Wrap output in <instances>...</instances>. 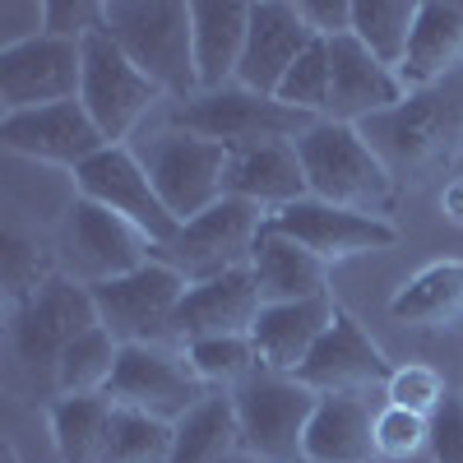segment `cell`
Segmentation results:
<instances>
[{"mask_svg":"<svg viewBox=\"0 0 463 463\" xmlns=\"http://www.w3.org/2000/svg\"><path fill=\"white\" fill-rule=\"evenodd\" d=\"M102 33L163 93H172L181 102H190L200 93L190 5H181V0H107Z\"/></svg>","mask_w":463,"mask_h":463,"instance_id":"obj_1","label":"cell"},{"mask_svg":"<svg viewBox=\"0 0 463 463\" xmlns=\"http://www.w3.org/2000/svg\"><path fill=\"white\" fill-rule=\"evenodd\" d=\"M297 158L306 167L311 195L338 209H357L371 218H390L399 204V181L380 163V153L366 144L357 126L320 121L297 139Z\"/></svg>","mask_w":463,"mask_h":463,"instance_id":"obj_2","label":"cell"},{"mask_svg":"<svg viewBox=\"0 0 463 463\" xmlns=\"http://www.w3.org/2000/svg\"><path fill=\"white\" fill-rule=\"evenodd\" d=\"M394 181H427L445 172L463 148V107L436 93H408L403 107L357 126Z\"/></svg>","mask_w":463,"mask_h":463,"instance_id":"obj_3","label":"cell"},{"mask_svg":"<svg viewBox=\"0 0 463 463\" xmlns=\"http://www.w3.org/2000/svg\"><path fill=\"white\" fill-rule=\"evenodd\" d=\"M135 158L144 163L158 200L167 204V213L185 227L190 218H200L204 209H213L227 195V167H232V148L200 139L190 130H158L135 144Z\"/></svg>","mask_w":463,"mask_h":463,"instance_id":"obj_4","label":"cell"},{"mask_svg":"<svg viewBox=\"0 0 463 463\" xmlns=\"http://www.w3.org/2000/svg\"><path fill=\"white\" fill-rule=\"evenodd\" d=\"M237 427H241V449L260 463H301V445H306V427L311 412L320 403L316 390H306L297 375H279V371H255L246 375L237 390Z\"/></svg>","mask_w":463,"mask_h":463,"instance_id":"obj_5","label":"cell"},{"mask_svg":"<svg viewBox=\"0 0 463 463\" xmlns=\"http://www.w3.org/2000/svg\"><path fill=\"white\" fill-rule=\"evenodd\" d=\"M264 222H269V213L260 204L222 195L213 209L190 218L176 232L172 246L153 250V260L176 269L185 283H209V279L232 274V269H250V255H255V241H260Z\"/></svg>","mask_w":463,"mask_h":463,"instance_id":"obj_6","label":"cell"},{"mask_svg":"<svg viewBox=\"0 0 463 463\" xmlns=\"http://www.w3.org/2000/svg\"><path fill=\"white\" fill-rule=\"evenodd\" d=\"M172 126L200 135V139H213V144H227V148H246V144H269V139H301L320 121L283 107L279 98L232 84L218 93H195L190 102H176Z\"/></svg>","mask_w":463,"mask_h":463,"instance_id":"obj_7","label":"cell"},{"mask_svg":"<svg viewBox=\"0 0 463 463\" xmlns=\"http://www.w3.org/2000/svg\"><path fill=\"white\" fill-rule=\"evenodd\" d=\"M209 399V384L195 375L185 353H172L163 343H130L121 347V362L107 384V403L111 408H130L148 412L158 421H185L200 403Z\"/></svg>","mask_w":463,"mask_h":463,"instance_id":"obj_8","label":"cell"},{"mask_svg":"<svg viewBox=\"0 0 463 463\" xmlns=\"http://www.w3.org/2000/svg\"><path fill=\"white\" fill-rule=\"evenodd\" d=\"M185 288L190 283L176 274V269H167L163 260H148L144 269H135V274L98 283L89 292H93L102 329L121 347H130V343L176 338V311H181Z\"/></svg>","mask_w":463,"mask_h":463,"instance_id":"obj_9","label":"cell"},{"mask_svg":"<svg viewBox=\"0 0 463 463\" xmlns=\"http://www.w3.org/2000/svg\"><path fill=\"white\" fill-rule=\"evenodd\" d=\"M163 89L139 74V65L111 43L107 33H93L84 43V89L80 102L93 116V126L102 130L107 144L126 148V139L135 135V126L158 107Z\"/></svg>","mask_w":463,"mask_h":463,"instance_id":"obj_10","label":"cell"},{"mask_svg":"<svg viewBox=\"0 0 463 463\" xmlns=\"http://www.w3.org/2000/svg\"><path fill=\"white\" fill-rule=\"evenodd\" d=\"M98 306L93 292L80 279L52 274L28 301H19V320H14V353L24 366L33 371H56L65 347L74 338H84L89 329H98Z\"/></svg>","mask_w":463,"mask_h":463,"instance_id":"obj_11","label":"cell"},{"mask_svg":"<svg viewBox=\"0 0 463 463\" xmlns=\"http://www.w3.org/2000/svg\"><path fill=\"white\" fill-rule=\"evenodd\" d=\"M74 195H84V200H93L111 213H121L126 222H135L153 241V250L172 246L176 232H181V222L167 213V204L158 200V190H153L144 163L135 158V148L107 144L102 153H93V158L74 172Z\"/></svg>","mask_w":463,"mask_h":463,"instance_id":"obj_12","label":"cell"},{"mask_svg":"<svg viewBox=\"0 0 463 463\" xmlns=\"http://www.w3.org/2000/svg\"><path fill=\"white\" fill-rule=\"evenodd\" d=\"M65 260L84 288H98V283L126 279L135 269H144L153 260V241L121 213L74 195L70 218H65Z\"/></svg>","mask_w":463,"mask_h":463,"instance_id":"obj_13","label":"cell"},{"mask_svg":"<svg viewBox=\"0 0 463 463\" xmlns=\"http://www.w3.org/2000/svg\"><path fill=\"white\" fill-rule=\"evenodd\" d=\"M84 89V43L65 37H33L24 47L0 52V107L5 116L74 102Z\"/></svg>","mask_w":463,"mask_h":463,"instance_id":"obj_14","label":"cell"},{"mask_svg":"<svg viewBox=\"0 0 463 463\" xmlns=\"http://www.w3.org/2000/svg\"><path fill=\"white\" fill-rule=\"evenodd\" d=\"M269 222H274L283 237H292L297 246H306L320 264H343V260H357V255H375V250H390L399 241V227L390 218L338 209V204H325L316 195L269 213Z\"/></svg>","mask_w":463,"mask_h":463,"instance_id":"obj_15","label":"cell"},{"mask_svg":"<svg viewBox=\"0 0 463 463\" xmlns=\"http://www.w3.org/2000/svg\"><path fill=\"white\" fill-rule=\"evenodd\" d=\"M0 144L10 153H24L33 163H52L80 172L93 153L107 148L102 130L93 126V116L84 102H56V107H37V111H14L0 121Z\"/></svg>","mask_w":463,"mask_h":463,"instance_id":"obj_16","label":"cell"},{"mask_svg":"<svg viewBox=\"0 0 463 463\" xmlns=\"http://www.w3.org/2000/svg\"><path fill=\"white\" fill-rule=\"evenodd\" d=\"M408 102V89L390 65H380L353 33L329 43V116L338 126H366Z\"/></svg>","mask_w":463,"mask_h":463,"instance_id":"obj_17","label":"cell"},{"mask_svg":"<svg viewBox=\"0 0 463 463\" xmlns=\"http://www.w3.org/2000/svg\"><path fill=\"white\" fill-rule=\"evenodd\" d=\"M390 375H394V366L384 362L371 334L343 311L329 325V334L316 343V353L306 357V366L297 371V380L316 394H366L375 384H390Z\"/></svg>","mask_w":463,"mask_h":463,"instance_id":"obj_18","label":"cell"},{"mask_svg":"<svg viewBox=\"0 0 463 463\" xmlns=\"http://www.w3.org/2000/svg\"><path fill=\"white\" fill-rule=\"evenodd\" d=\"M311 43L316 33L297 14V0H260V5H250V37H246L237 84L274 98L279 84L288 80V70L301 61V52Z\"/></svg>","mask_w":463,"mask_h":463,"instance_id":"obj_19","label":"cell"},{"mask_svg":"<svg viewBox=\"0 0 463 463\" xmlns=\"http://www.w3.org/2000/svg\"><path fill=\"white\" fill-rule=\"evenodd\" d=\"M264 311V297L255 288L250 269H232L222 279L190 283L176 311V338L200 343V338H250L255 320Z\"/></svg>","mask_w":463,"mask_h":463,"instance_id":"obj_20","label":"cell"},{"mask_svg":"<svg viewBox=\"0 0 463 463\" xmlns=\"http://www.w3.org/2000/svg\"><path fill=\"white\" fill-rule=\"evenodd\" d=\"M338 320V306L334 297H316V301H274L264 306L250 343L260 353L264 371H279V375H297L306 366V357L316 353V343L329 334V325Z\"/></svg>","mask_w":463,"mask_h":463,"instance_id":"obj_21","label":"cell"},{"mask_svg":"<svg viewBox=\"0 0 463 463\" xmlns=\"http://www.w3.org/2000/svg\"><path fill=\"white\" fill-rule=\"evenodd\" d=\"M227 195L250 200L260 209H288L311 195L306 185V167L297 158V139H269V144H246L232 148L227 167Z\"/></svg>","mask_w":463,"mask_h":463,"instance_id":"obj_22","label":"cell"},{"mask_svg":"<svg viewBox=\"0 0 463 463\" xmlns=\"http://www.w3.org/2000/svg\"><path fill=\"white\" fill-rule=\"evenodd\" d=\"M195 24V74L200 93H218L237 84V70L250 37V5L246 0H195L190 5Z\"/></svg>","mask_w":463,"mask_h":463,"instance_id":"obj_23","label":"cell"},{"mask_svg":"<svg viewBox=\"0 0 463 463\" xmlns=\"http://www.w3.org/2000/svg\"><path fill=\"white\" fill-rule=\"evenodd\" d=\"M458 61H463V5H454V0H421L408 56L394 70L399 84L408 93H431V84H440Z\"/></svg>","mask_w":463,"mask_h":463,"instance_id":"obj_24","label":"cell"},{"mask_svg":"<svg viewBox=\"0 0 463 463\" xmlns=\"http://www.w3.org/2000/svg\"><path fill=\"white\" fill-rule=\"evenodd\" d=\"M250 274H255V288H260L264 306L329 297V264H320L306 246L283 237L274 222H264V232H260L255 255H250Z\"/></svg>","mask_w":463,"mask_h":463,"instance_id":"obj_25","label":"cell"},{"mask_svg":"<svg viewBox=\"0 0 463 463\" xmlns=\"http://www.w3.org/2000/svg\"><path fill=\"white\" fill-rule=\"evenodd\" d=\"M301 454L311 463H371L375 417H371L366 394H320Z\"/></svg>","mask_w":463,"mask_h":463,"instance_id":"obj_26","label":"cell"},{"mask_svg":"<svg viewBox=\"0 0 463 463\" xmlns=\"http://www.w3.org/2000/svg\"><path fill=\"white\" fill-rule=\"evenodd\" d=\"M116 408L107 394H61L52 403V440L61 463H107Z\"/></svg>","mask_w":463,"mask_h":463,"instance_id":"obj_27","label":"cell"},{"mask_svg":"<svg viewBox=\"0 0 463 463\" xmlns=\"http://www.w3.org/2000/svg\"><path fill=\"white\" fill-rule=\"evenodd\" d=\"M390 316L403 325H421V329L454 325L463 316V264L445 260V264H427L421 274H412L394 292Z\"/></svg>","mask_w":463,"mask_h":463,"instance_id":"obj_28","label":"cell"},{"mask_svg":"<svg viewBox=\"0 0 463 463\" xmlns=\"http://www.w3.org/2000/svg\"><path fill=\"white\" fill-rule=\"evenodd\" d=\"M241 449V427H237V403L232 394H209L185 421H176V445L172 463H227Z\"/></svg>","mask_w":463,"mask_h":463,"instance_id":"obj_29","label":"cell"},{"mask_svg":"<svg viewBox=\"0 0 463 463\" xmlns=\"http://www.w3.org/2000/svg\"><path fill=\"white\" fill-rule=\"evenodd\" d=\"M417 28V0H353V37L380 61L399 70Z\"/></svg>","mask_w":463,"mask_h":463,"instance_id":"obj_30","label":"cell"},{"mask_svg":"<svg viewBox=\"0 0 463 463\" xmlns=\"http://www.w3.org/2000/svg\"><path fill=\"white\" fill-rule=\"evenodd\" d=\"M121 362V343H116L102 325L89 329L84 338H74L65 347V357L56 366V384L61 394H107V384Z\"/></svg>","mask_w":463,"mask_h":463,"instance_id":"obj_31","label":"cell"},{"mask_svg":"<svg viewBox=\"0 0 463 463\" xmlns=\"http://www.w3.org/2000/svg\"><path fill=\"white\" fill-rule=\"evenodd\" d=\"M172 445H176L172 421L116 408L111 440H107V463H172Z\"/></svg>","mask_w":463,"mask_h":463,"instance_id":"obj_32","label":"cell"},{"mask_svg":"<svg viewBox=\"0 0 463 463\" xmlns=\"http://www.w3.org/2000/svg\"><path fill=\"white\" fill-rule=\"evenodd\" d=\"M185 357L195 366V375L204 384H227V390H237L246 375L260 371V353L250 338H200V343H185Z\"/></svg>","mask_w":463,"mask_h":463,"instance_id":"obj_33","label":"cell"},{"mask_svg":"<svg viewBox=\"0 0 463 463\" xmlns=\"http://www.w3.org/2000/svg\"><path fill=\"white\" fill-rule=\"evenodd\" d=\"M283 107L301 111V116H316V121H325L329 116V43H316L301 52V61L288 70V80L279 84L274 93Z\"/></svg>","mask_w":463,"mask_h":463,"instance_id":"obj_34","label":"cell"},{"mask_svg":"<svg viewBox=\"0 0 463 463\" xmlns=\"http://www.w3.org/2000/svg\"><path fill=\"white\" fill-rule=\"evenodd\" d=\"M421 449H431V417H417L408 408L375 412V458L380 463H408Z\"/></svg>","mask_w":463,"mask_h":463,"instance_id":"obj_35","label":"cell"},{"mask_svg":"<svg viewBox=\"0 0 463 463\" xmlns=\"http://www.w3.org/2000/svg\"><path fill=\"white\" fill-rule=\"evenodd\" d=\"M384 394H390V408H408V412H417V417H436L440 403L449 399L445 375H440L436 366H421V362L394 366L390 384H384Z\"/></svg>","mask_w":463,"mask_h":463,"instance_id":"obj_36","label":"cell"},{"mask_svg":"<svg viewBox=\"0 0 463 463\" xmlns=\"http://www.w3.org/2000/svg\"><path fill=\"white\" fill-rule=\"evenodd\" d=\"M102 10L98 0H52L47 5V33L65 37V43H89L93 33H102Z\"/></svg>","mask_w":463,"mask_h":463,"instance_id":"obj_37","label":"cell"},{"mask_svg":"<svg viewBox=\"0 0 463 463\" xmlns=\"http://www.w3.org/2000/svg\"><path fill=\"white\" fill-rule=\"evenodd\" d=\"M43 33H47V5H33V0H0V52L24 47Z\"/></svg>","mask_w":463,"mask_h":463,"instance_id":"obj_38","label":"cell"},{"mask_svg":"<svg viewBox=\"0 0 463 463\" xmlns=\"http://www.w3.org/2000/svg\"><path fill=\"white\" fill-rule=\"evenodd\" d=\"M0 260H5V288H10L19 301H28L37 288L52 279L47 269H43V260H37V250L24 246L19 237H5V250H0Z\"/></svg>","mask_w":463,"mask_h":463,"instance_id":"obj_39","label":"cell"},{"mask_svg":"<svg viewBox=\"0 0 463 463\" xmlns=\"http://www.w3.org/2000/svg\"><path fill=\"white\" fill-rule=\"evenodd\" d=\"M431 454L436 463H463V394H449L431 417Z\"/></svg>","mask_w":463,"mask_h":463,"instance_id":"obj_40","label":"cell"},{"mask_svg":"<svg viewBox=\"0 0 463 463\" xmlns=\"http://www.w3.org/2000/svg\"><path fill=\"white\" fill-rule=\"evenodd\" d=\"M297 14L306 19L320 43H334V37L353 33V0H297Z\"/></svg>","mask_w":463,"mask_h":463,"instance_id":"obj_41","label":"cell"},{"mask_svg":"<svg viewBox=\"0 0 463 463\" xmlns=\"http://www.w3.org/2000/svg\"><path fill=\"white\" fill-rule=\"evenodd\" d=\"M440 209L454 227H463V176H454L445 190H440Z\"/></svg>","mask_w":463,"mask_h":463,"instance_id":"obj_42","label":"cell"},{"mask_svg":"<svg viewBox=\"0 0 463 463\" xmlns=\"http://www.w3.org/2000/svg\"><path fill=\"white\" fill-rule=\"evenodd\" d=\"M227 463H260V458H250V454H246V449H237V454H232V458H227Z\"/></svg>","mask_w":463,"mask_h":463,"instance_id":"obj_43","label":"cell"},{"mask_svg":"<svg viewBox=\"0 0 463 463\" xmlns=\"http://www.w3.org/2000/svg\"><path fill=\"white\" fill-rule=\"evenodd\" d=\"M301 463H311V458H301ZM371 463H380V458H371Z\"/></svg>","mask_w":463,"mask_h":463,"instance_id":"obj_44","label":"cell"}]
</instances>
